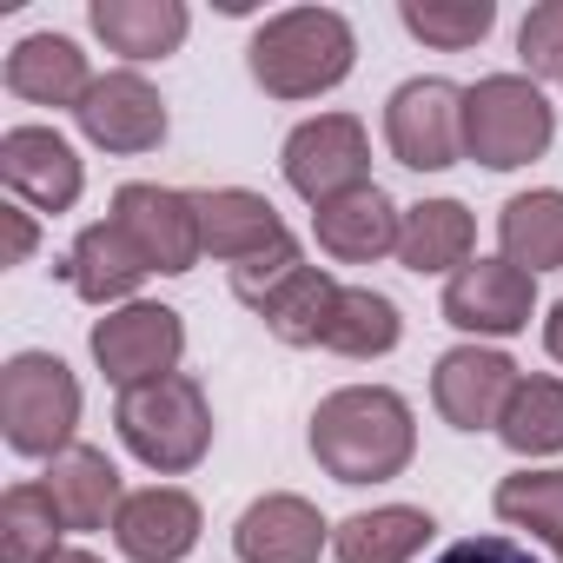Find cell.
<instances>
[{
    "label": "cell",
    "mask_w": 563,
    "mask_h": 563,
    "mask_svg": "<svg viewBox=\"0 0 563 563\" xmlns=\"http://www.w3.org/2000/svg\"><path fill=\"white\" fill-rule=\"evenodd\" d=\"M517 378H523V372H517L504 352H490V345H457V352H444L438 372H431V405H438V418H444L451 431H497V418H504Z\"/></svg>",
    "instance_id": "8fae6325"
},
{
    "label": "cell",
    "mask_w": 563,
    "mask_h": 563,
    "mask_svg": "<svg viewBox=\"0 0 563 563\" xmlns=\"http://www.w3.org/2000/svg\"><path fill=\"white\" fill-rule=\"evenodd\" d=\"M0 179L27 212H67L87 186V166L54 126H8L0 133Z\"/></svg>",
    "instance_id": "7c38bea8"
},
{
    "label": "cell",
    "mask_w": 563,
    "mask_h": 563,
    "mask_svg": "<svg viewBox=\"0 0 563 563\" xmlns=\"http://www.w3.org/2000/svg\"><path fill=\"white\" fill-rule=\"evenodd\" d=\"M87 21L107 41V54L120 60H166L186 47V27H192L179 0H93Z\"/></svg>",
    "instance_id": "ffe728a7"
},
{
    "label": "cell",
    "mask_w": 563,
    "mask_h": 563,
    "mask_svg": "<svg viewBox=\"0 0 563 563\" xmlns=\"http://www.w3.org/2000/svg\"><path fill=\"white\" fill-rule=\"evenodd\" d=\"M438 563H537L517 537H457L451 550H438Z\"/></svg>",
    "instance_id": "d6a6232c"
},
{
    "label": "cell",
    "mask_w": 563,
    "mask_h": 563,
    "mask_svg": "<svg viewBox=\"0 0 563 563\" xmlns=\"http://www.w3.org/2000/svg\"><path fill=\"white\" fill-rule=\"evenodd\" d=\"M517 60H523V80H563V0H543V8L523 14Z\"/></svg>",
    "instance_id": "1f68e13d"
},
{
    "label": "cell",
    "mask_w": 563,
    "mask_h": 563,
    "mask_svg": "<svg viewBox=\"0 0 563 563\" xmlns=\"http://www.w3.org/2000/svg\"><path fill=\"white\" fill-rule=\"evenodd\" d=\"M497 245L517 272H556L563 265V192L556 186H537V192H517L504 199L497 212Z\"/></svg>",
    "instance_id": "cb8c5ba5"
},
{
    "label": "cell",
    "mask_w": 563,
    "mask_h": 563,
    "mask_svg": "<svg viewBox=\"0 0 563 563\" xmlns=\"http://www.w3.org/2000/svg\"><path fill=\"white\" fill-rule=\"evenodd\" d=\"M8 93L27 107H74L80 113V100L93 93V67L67 34H27L8 54Z\"/></svg>",
    "instance_id": "d6986e66"
},
{
    "label": "cell",
    "mask_w": 563,
    "mask_h": 563,
    "mask_svg": "<svg viewBox=\"0 0 563 563\" xmlns=\"http://www.w3.org/2000/svg\"><path fill=\"white\" fill-rule=\"evenodd\" d=\"M497 438L517 457H556L563 451V378L523 372L510 405H504V418H497Z\"/></svg>",
    "instance_id": "484cf974"
},
{
    "label": "cell",
    "mask_w": 563,
    "mask_h": 563,
    "mask_svg": "<svg viewBox=\"0 0 563 563\" xmlns=\"http://www.w3.org/2000/svg\"><path fill=\"white\" fill-rule=\"evenodd\" d=\"M93 365L107 372L113 391H140V385H159L179 372V352H186V325L173 306H153V299H133L107 319H93Z\"/></svg>",
    "instance_id": "8992f818"
},
{
    "label": "cell",
    "mask_w": 563,
    "mask_h": 563,
    "mask_svg": "<svg viewBox=\"0 0 563 563\" xmlns=\"http://www.w3.org/2000/svg\"><path fill=\"white\" fill-rule=\"evenodd\" d=\"M339 278L332 272H319V265H306L292 286H278L272 299H265V332L278 339V345H325V332H332V312H339Z\"/></svg>",
    "instance_id": "d4e9b609"
},
{
    "label": "cell",
    "mask_w": 563,
    "mask_h": 563,
    "mask_svg": "<svg viewBox=\"0 0 563 563\" xmlns=\"http://www.w3.org/2000/svg\"><path fill=\"white\" fill-rule=\"evenodd\" d=\"M113 431H120V444H126L146 471L179 477V471H192V464L212 451V405H206L199 378L173 372V378H159V385L120 391Z\"/></svg>",
    "instance_id": "3957f363"
},
{
    "label": "cell",
    "mask_w": 563,
    "mask_h": 563,
    "mask_svg": "<svg viewBox=\"0 0 563 563\" xmlns=\"http://www.w3.org/2000/svg\"><path fill=\"white\" fill-rule=\"evenodd\" d=\"M543 352L563 365V299H556V306H550V319H543Z\"/></svg>",
    "instance_id": "e575fe53"
},
{
    "label": "cell",
    "mask_w": 563,
    "mask_h": 563,
    "mask_svg": "<svg viewBox=\"0 0 563 563\" xmlns=\"http://www.w3.org/2000/svg\"><path fill=\"white\" fill-rule=\"evenodd\" d=\"M431 510L411 504H385V510H358L345 523H332V556L339 563H411L431 543Z\"/></svg>",
    "instance_id": "603a6c76"
},
{
    "label": "cell",
    "mask_w": 563,
    "mask_h": 563,
    "mask_svg": "<svg viewBox=\"0 0 563 563\" xmlns=\"http://www.w3.org/2000/svg\"><path fill=\"white\" fill-rule=\"evenodd\" d=\"M398 21H405V34H418L424 47L464 54V47H477V41L490 34L497 8H490V0H405Z\"/></svg>",
    "instance_id": "f546056e"
},
{
    "label": "cell",
    "mask_w": 563,
    "mask_h": 563,
    "mask_svg": "<svg viewBox=\"0 0 563 563\" xmlns=\"http://www.w3.org/2000/svg\"><path fill=\"white\" fill-rule=\"evenodd\" d=\"M332 543V523L319 517V504L272 490L258 504H245L239 530H232V556L239 563H319V550Z\"/></svg>",
    "instance_id": "5bb4252c"
},
{
    "label": "cell",
    "mask_w": 563,
    "mask_h": 563,
    "mask_svg": "<svg viewBox=\"0 0 563 563\" xmlns=\"http://www.w3.org/2000/svg\"><path fill=\"white\" fill-rule=\"evenodd\" d=\"M537 312V278L510 258H471L444 286V319L471 339H517Z\"/></svg>",
    "instance_id": "30bf717a"
},
{
    "label": "cell",
    "mask_w": 563,
    "mask_h": 563,
    "mask_svg": "<svg viewBox=\"0 0 563 563\" xmlns=\"http://www.w3.org/2000/svg\"><path fill=\"white\" fill-rule=\"evenodd\" d=\"M140 252H146V265L153 272H192L199 265V206H192V192H179V186H153V179H133V186H120L113 192V212H107Z\"/></svg>",
    "instance_id": "9c48e42d"
},
{
    "label": "cell",
    "mask_w": 563,
    "mask_h": 563,
    "mask_svg": "<svg viewBox=\"0 0 563 563\" xmlns=\"http://www.w3.org/2000/svg\"><path fill=\"white\" fill-rule=\"evenodd\" d=\"M74 120H80V133H87L100 153H126V159H133V153H153V146L166 140V100H159V87H146L133 67L100 74Z\"/></svg>",
    "instance_id": "4fadbf2b"
},
{
    "label": "cell",
    "mask_w": 563,
    "mask_h": 563,
    "mask_svg": "<svg viewBox=\"0 0 563 563\" xmlns=\"http://www.w3.org/2000/svg\"><path fill=\"white\" fill-rule=\"evenodd\" d=\"M278 166H286V186L319 212V206L372 186V140H365V126L352 113H319V120L292 126Z\"/></svg>",
    "instance_id": "ba28073f"
},
{
    "label": "cell",
    "mask_w": 563,
    "mask_h": 563,
    "mask_svg": "<svg viewBox=\"0 0 563 563\" xmlns=\"http://www.w3.org/2000/svg\"><path fill=\"white\" fill-rule=\"evenodd\" d=\"M497 517L530 530L563 563V471H517L497 484Z\"/></svg>",
    "instance_id": "f1b7e54d"
},
{
    "label": "cell",
    "mask_w": 563,
    "mask_h": 563,
    "mask_svg": "<svg viewBox=\"0 0 563 563\" xmlns=\"http://www.w3.org/2000/svg\"><path fill=\"white\" fill-rule=\"evenodd\" d=\"M471 245H477V219L471 206L457 199H424L405 212V232H398V265L405 272H464L471 265Z\"/></svg>",
    "instance_id": "7402d4cb"
},
{
    "label": "cell",
    "mask_w": 563,
    "mask_h": 563,
    "mask_svg": "<svg viewBox=\"0 0 563 563\" xmlns=\"http://www.w3.org/2000/svg\"><path fill=\"white\" fill-rule=\"evenodd\" d=\"M41 484H47V497L60 504L67 530H107V523L120 517V504H126L113 457H107V451H93V444L60 451V457L47 464V477H41Z\"/></svg>",
    "instance_id": "44dd1931"
},
{
    "label": "cell",
    "mask_w": 563,
    "mask_h": 563,
    "mask_svg": "<svg viewBox=\"0 0 563 563\" xmlns=\"http://www.w3.org/2000/svg\"><path fill=\"white\" fill-rule=\"evenodd\" d=\"M398 332H405V319H398V306L385 292L345 286L339 312H332V332H325V352H339V358H385L398 345Z\"/></svg>",
    "instance_id": "83f0119b"
},
{
    "label": "cell",
    "mask_w": 563,
    "mask_h": 563,
    "mask_svg": "<svg viewBox=\"0 0 563 563\" xmlns=\"http://www.w3.org/2000/svg\"><path fill=\"white\" fill-rule=\"evenodd\" d=\"M54 563H100V556H93V550H60Z\"/></svg>",
    "instance_id": "d590c367"
},
{
    "label": "cell",
    "mask_w": 563,
    "mask_h": 563,
    "mask_svg": "<svg viewBox=\"0 0 563 563\" xmlns=\"http://www.w3.org/2000/svg\"><path fill=\"white\" fill-rule=\"evenodd\" d=\"M550 133H556V113L537 93V80L484 74L477 87H464V153L477 166H490V173L530 166L550 153Z\"/></svg>",
    "instance_id": "5b68a950"
},
{
    "label": "cell",
    "mask_w": 563,
    "mask_h": 563,
    "mask_svg": "<svg viewBox=\"0 0 563 563\" xmlns=\"http://www.w3.org/2000/svg\"><path fill=\"white\" fill-rule=\"evenodd\" d=\"M199 523H206V517H199V504H192L186 490L153 484V490H133V497L120 504L113 543H120V556H133V563H179V556H192Z\"/></svg>",
    "instance_id": "9a60e30c"
},
{
    "label": "cell",
    "mask_w": 563,
    "mask_h": 563,
    "mask_svg": "<svg viewBox=\"0 0 563 563\" xmlns=\"http://www.w3.org/2000/svg\"><path fill=\"white\" fill-rule=\"evenodd\" d=\"M299 272H306V252H299V239L286 232L278 245H265V252H252L245 265H232V299L252 306V312H265V299H272L278 286H292Z\"/></svg>",
    "instance_id": "4dcf8cb0"
},
{
    "label": "cell",
    "mask_w": 563,
    "mask_h": 563,
    "mask_svg": "<svg viewBox=\"0 0 563 563\" xmlns=\"http://www.w3.org/2000/svg\"><path fill=\"white\" fill-rule=\"evenodd\" d=\"M199 206V245L225 265H245L252 252L286 239V219L272 212L265 192H245V186H212V192H192Z\"/></svg>",
    "instance_id": "ac0fdd59"
},
{
    "label": "cell",
    "mask_w": 563,
    "mask_h": 563,
    "mask_svg": "<svg viewBox=\"0 0 563 563\" xmlns=\"http://www.w3.org/2000/svg\"><path fill=\"white\" fill-rule=\"evenodd\" d=\"M60 272H67V286L87 299V306H107V312H120V306H133V292L146 286V252L113 225V219H100V225H87L80 239H74V252L60 258Z\"/></svg>",
    "instance_id": "2e32d148"
},
{
    "label": "cell",
    "mask_w": 563,
    "mask_h": 563,
    "mask_svg": "<svg viewBox=\"0 0 563 563\" xmlns=\"http://www.w3.org/2000/svg\"><path fill=\"white\" fill-rule=\"evenodd\" d=\"M34 212L27 206H0V265H27V252H34Z\"/></svg>",
    "instance_id": "836d02e7"
},
{
    "label": "cell",
    "mask_w": 563,
    "mask_h": 563,
    "mask_svg": "<svg viewBox=\"0 0 563 563\" xmlns=\"http://www.w3.org/2000/svg\"><path fill=\"white\" fill-rule=\"evenodd\" d=\"M80 431V378L54 352H14L0 372V438L21 457H60Z\"/></svg>",
    "instance_id": "277c9868"
},
{
    "label": "cell",
    "mask_w": 563,
    "mask_h": 563,
    "mask_svg": "<svg viewBox=\"0 0 563 563\" xmlns=\"http://www.w3.org/2000/svg\"><path fill=\"white\" fill-rule=\"evenodd\" d=\"M385 146L411 173H444L464 159V87L424 74L385 100Z\"/></svg>",
    "instance_id": "52a82bcc"
},
{
    "label": "cell",
    "mask_w": 563,
    "mask_h": 563,
    "mask_svg": "<svg viewBox=\"0 0 563 563\" xmlns=\"http://www.w3.org/2000/svg\"><path fill=\"white\" fill-rule=\"evenodd\" d=\"M312 232H319V252L339 258V265H372L385 252H398V232H405V212L391 206L385 186H358L332 206L312 212Z\"/></svg>",
    "instance_id": "e0dca14e"
},
{
    "label": "cell",
    "mask_w": 563,
    "mask_h": 563,
    "mask_svg": "<svg viewBox=\"0 0 563 563\" xmlns=\"http://www.w3.org/2000/svg\"><path fill=\"white\" fill-rule=\"evenodd\" d=\"M352 60H358L352 21L332 8H286L245 47V67L272 100H319L352 74Z\"/></svg>",
    "instance_id": "7a4b0ae2"
},
{
    "label": "cell",
    "mask_w": 563,
    "mask_h": 563,
    "mask_svg": "<svg viewBox=\"0 0 563 563\" xmlns=\"http://www.w3.org/2000/svg\"><path fill=\"white\" fill-rule=\"evenodd\" d=\"M418 424L391 385H345L312 411V457L339 484H385L411 464Z\"/></svg>",
    "instance_id": "6da1fadb"
},
{
    "label": "cell",
    "mask_w": 563,
    "mask_h": 563,
    "mask_svg": "<svg viewBox=\"0 0 563 563\" xmlns=\"http://www.w3.org/2000/svg\"><path fill=\"white\" fill-rule=\"evenodd\" d=\"M60 537H67V517L47 497V484H14L0 497V563H54Z\"/></svg>",
    "instance_id": "4316f807"
}]
</instances>
